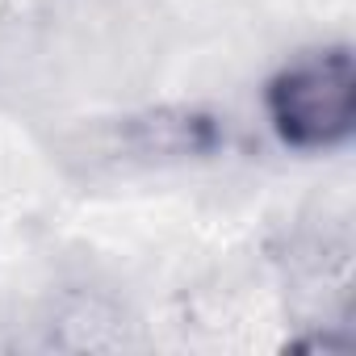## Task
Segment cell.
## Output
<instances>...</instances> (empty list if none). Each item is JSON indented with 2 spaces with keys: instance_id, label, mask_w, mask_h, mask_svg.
<instances>
[{
  "instance_id": "1",
  "label": "cell",
  "mask_w": 356,
  "mask_h": 356,
  "mask_svg": "<svg viewBox=\"0 0 356 356\" xmlns=\"http://www.w3.org/2000/svg\"><path fill=\"white\" fill-rule=\"evenodd\" d=\"M273 134L293 151H335L356 130V59L343 42L310 47L264 84Z\"/></svg>"
},
{
  "instance_id": "2",
  "label": "cell",
  "mask_w": 356,
  "mask_h": 356,
  "mask_svg": "<svg viewBox=\"0 0 356 356\" xmlns=\"http://www.w3.org/2000/svg\"><path fill=\"white\" fill-rule=\"evenodd\" d=\"M222 143V130L214 118L206 113H151L143 122L130 126V151L143 159H193V155H210Z\"/></svg>"
}]
</instances>
